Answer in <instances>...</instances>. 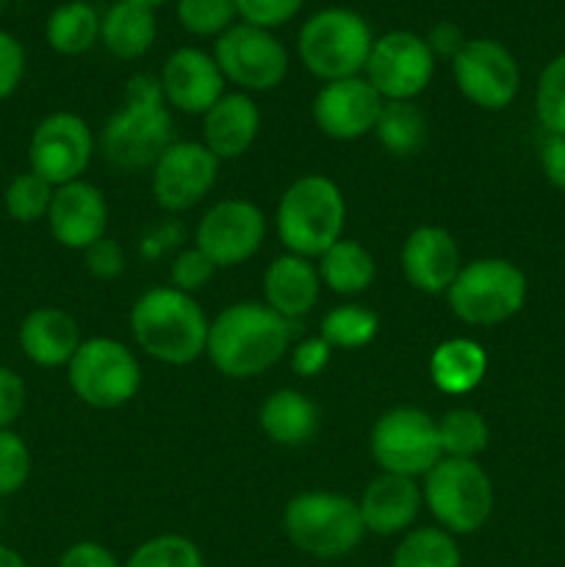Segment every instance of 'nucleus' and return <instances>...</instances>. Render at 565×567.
Returning a JSON list of instances; mask_svg holds the SVG:
<instances>
[{
    "instance_id": "f257e3e1",
    "label": "nucleus",
    "mask_w": 565,
    "mask_h": 567,
    "mask_svg": "<svg viewBox=\"0 0 565 567\" xmlns=\"http://www.w3.org/2000/svg\"><path fill=\"white\" fill-rule=\"evenodd\" d=\"M100 153L120 172H147L175 144V122L158 78L136 75L125 86V105L100 131Z\"/></svg>"
},
{
    "instance_id": "f03ea898",
    "label": "nucleus",
    "mask_w": 565,
    "mask_h": 567,
    "mask_svg": "<svg viewBox=\"0 0 565 567\" xmlns=\"http://www.w3.org/2000/svg\"><path fill=\"white\" fill-rule=\"evenodd\" d=\"M291 330L269 305L238 302L222 310L208 330L205 354L219 374L230 380H253L282 360Z\"/></svg>"
},
{
    "instance_id": "7ed1b4c3",
    "label": "nucleus",
    "mask_w": 565,
    "mask_h": 567,
    "mask_svg": "<svg viewBox=\"0 0 565 567\" xmlns=\"http://www.w3.org/2000/svg\"><path fill=\"white\" fill-rule=\"evenodd\" d=\"M131 330L138 349L166 365H188L208 347L210 321L192 293L172 286L150 288L131 310Z\"/></svg>"
},
{
    "instance_id": "20e7f679",
    "label": "nucleus",
    "mask_w": 565,
    "mask_h": 567,
    "mask_svg": "<svg viewBox=\"0 0 565 567\" xmlns=\"http://www.w3.org/2000/svg\"><path fill=\"white\" fill-rule=\"evenodd\" d=\"M282 247L299 258H321L343 238L347 199L325 175H302L286 188L275 214Z\"/></svg>"
},
{
    "instance_id": "39448f33",
    "label": "nucleus",
    "mask_w": 565,
    "mask_h": 567,
    "mask_svg": "<svg viewBox=\"0 0 565 567\" xmlns=\"http://www.w3.org/2000/svg\"><path fill=\"white\" fill-rule=\"evenodd\" d=\"M371 44L374 33L369 22L358 11L332 6L305 20L297 37V53L310 75L330 83L360 75L369 61Z\"/></svg>"
},
{
    "instance_id": "423d86ee",
    "label": "nucleus",
    "mask_w": 565,
    "mask_h": 567,
    "mask_svg": "<svg viewBox=\"0 0 565 567\" xmlns=\"http://www.w3.org/2000/svg\"><path fill=\"white\" fill-rule=\"evenodd\" d=\"M282 529L299 551L314 559L347 557L366 535L358 502L325 491L294 496L282 513Z\"/></svg>"
},
{
    "instance_id": "0eeeda50",
    "label": "nucleus",
    "mask_w": 565,
    "mask_h": 567,
    "mask_svg": "<svg viewBox=\"0 0 565 567\" xmlns=\"http://www.w3.org/2000/svg\"><path fill=\"white\" fill-rule=\"evenodd\" d=\"M421 498L449 535H474L493 513L491 476L476 460H438L424 474Z\"/></svg>"
},
{
    "instance_id": "6e6552de",
    "label": "nucleus",
    "mask_w": 565,
    "mask_h": 567,
    "mask_svg": "<svg viewBox=\"0 0 565 567\" xmlns=\"http://www.w3.org/2000/svg\"><path fill=\"white\" fill-rule=\"evenodd\" d=\"M446 302L460 321L493 327L513 319L526 302V277L504 258H480L463 264L446 291Z\"/></svg>"
},
{
    "instance_id": "1a4fd4ad",
    "label": "nucleus",
    "mask_w": 565,
    "mask_h": 567,
    "mask_svg": "<svg viewBox=\"0 0 565 567\" xmlns=\"http://www.w3.org/2000/svg\"><path fill=\"white\" fill-rule=\"evenodd\" d=\"M72 393L94 410H116L131 402L142 385V365L125 343L89 338L66 363Z\"/></svg>"
},
{
    "instance_id": "9d476101",
    "label": "nucleus",
    "mask_w": 565,
    "mask_h": 567,
    "mask_svg": "<svg viewBox=\"0 0 565 567\" xmlns=\"http://www.w3.org/2000/svg\"><path fill=\"white\" fill-rule=\"evenodd\" d=\"M371 457L382 474L415 480L443 457L438 421L419 408H393L371 426Z\"/></svg>"
},
{
    "instance_id": "9b49d317",
    "label": "nucleus",
    "mask_w": 565,
    "mask_h": 567,
    "mask_svg": "<svg viewBox=\"0 0 565 567\" xmlns=\"http://www.w3.org/2000/svg\"><path fill=\"white\" fill-rule=\"evenodd\" d=\"M92 155L94 136L86 120L72 111H55L33 127L28 142V169L59 188L81 181Z\"/></svg>"
},
{
    "instance_id": "f8f14e48",
    "label": "nucleus",
    "mask_w": 565,
    "mask_h": 567,
    "mask_svg": "<svg viewBox=\"0 0 565 567\" xmlns=\"http://www.w3.org/2000/svg\"><path fill=\"white\" fill-rule=\"evenodd\" d=\"M214 59L225 81L244 92H271L288 75V53L280 39L247 22H236L216 39Z\"/></svg>"
},
{
    "instance_id": "ddd939ff",
    "label": "nucleus",
    "mask_w": 565,
    "mask_h": 567,
    "mask_svg": "<svg viewBox=\"0 0 565 567\" xmlns=\"http://www.w3.org/2000/svg\"><path fill=\"white\" fill-rule=\"evenodd\" d=\"M432 75H435V53L427 39L415 37L413 31H391L377 37L363 70V78L386 103L419 97L430 86Z\"/></svg>"
},
{
    "instance_id": "4468645a",
    "label": "nucleus",
    "mask_w": 565,
    "mask_h": 567,
    "mask_svg": "<svg viewBox=\"0 0 565 567\" xmlns=\"http://www.w3.org/2000/svg\"><path fill=\"white\" fill-rule=\"evenodd\" d=\"M452 75L460 94L485 111L507 109L521 86L513 53L496 39H469L452 59Z\"/></svg>"
},
{
    "instance_id": "2eb2a0df",
    "label": "nucleus",
    "mask_w": 565,
    "mask_h": 567,
    "mask_svg": "<svg viewBox=\"0 0 565 567\" xmlns=\"http://www.w3.org/2000/svg\"><path fill=\"white\" fill-rule=\"evenodd\" d=\"M264 238L266 216L258 205L249 199H219L199 219L194 247L203 249L216 269H230L253 258Z\"/></svg>"
},
{
    "instance_id": "dca6fc26",
    "label": "nucleus",
    "mask_w": 565,
    "mask_h": 567,
    "mask_svg": "<svg viewBox=\"0 0 565 567\" xmlns=\"http://www.w3.org/2000/svg\"><path fill=\"white\" fill-rule=\"evenodd\" d=\"M150 172L155 203L170 214H181L208 197L219 175V161L203 142H175Z\"/></svg>"
},
{
    "instance_id": "f3484780",
    "label": "nucleus",
    "mask_w": 565,
    "mask_h": 567,
    "mask_svg": "<svg viewBox=\"0 0 565 567\" xmlns=\"http://www.w3.org/2000/svg\"><path fill=\"white\" fill-rule=\"evenodd\" d=\"M386 100L363 75L330 81L319 89L314 100V122L327 138L358 142L374 131Z\"/></svg>"
},
{
    "instance_id": "a211bd4d",
    "label": "nucleus",
    "mask_w": 565,
    "mask_h": 567,
    "mask_svg": "<svg viewBox=\"0 0 565 567\" xmlns=\"http://www.w3.org/2000/svg\"><path fill=\"white\" fill-rule=\"evenodd\" d=\"M48 227L61 247L86 252L109 230V203L103 192L83 177L59 186L48 210Z\"/></svg>"
},
{
    "instance_id": "6ab92c4d",
    "label": "nucleus",
    "mask_w": 565,
    "mask_h": 567,
    "mask_svg": "<svg viewBox=\"0 0 565 567\" xmlns=\"http://www.w3.org/2000/svg\"><path fill=\"white\" fill-rule=\"evenodd\" d=\"M158 83L166 105L183 114H205L225 94L219 64L199 48H177L161 66Z\"/></svg>"
},
{
    "instance_id": "aec40b11",
    "label": "nucleus",
    "mask_w": 565,
    "mask_h": 567,
    "mask_svg": "<svg viewBox=\"0 0 565 567\" xmlns=\"http://www.w3.org/2000/svg\"><path fill=\"white\" fill-rule=\"evenodd\" d=\"M463 269L460 247L449 230L438 225L415 227L402 244L404 280L421 293H446Z\"/></svg>"
},
{
    "instance_id": "412c9836",
    "label": "nucleus",
    "mask_w": 565,
    "mask_h": 567,
    "mask_svg": "<svg viewBox=\"0 0 565 567\" xmlns=\"http://www.w3.org/2000/svg\"><path fill=\"white\" fill-rule=\"evenodd\" d=\"M421 487L415 480L397 474H380L366 485L358 509L366 532L380 537L408 535L421 513Z\"/></svg>"
},
{
    "instance_id": "4be33fe9",
    "label": "nucleus",
    "mask_w": 565,
    "mask_h": 567,
    "mask_svg": "<svg viewBox=\"0 0 565 567\" xmlns=\"http://www.w3.org/2000/svg\"><path fill=\"white\" fill-rule=\"evenodd\" d=\"M260 133V111L247 92L222 94L203 114V144L216 161L242 158Z\"/></svg>"
},
{
    "instance_id": "5701e85b",
    "label": "nucleus",
    "mask_w": 565,
    "mask_h": 567,
    "mask_svg": "<svg viewBox=\"0 0 565 567\" xmlns=\"http://www.w3.org/2000/svg\"><path fill=\"white\" fill-rule=\"evenodd\" d=\"M20 352L39 369H59L72 360L81 347L78 321L61 308H37L22 319L17 330Z\"/></svg>"
},
{
    "instance_id": "b1692460",
    "label": "nucleus",
    "mask_w": 565,
    "mask_h": 567,
    "mask_svg": "<svg viewBox=\"0 0 565 567\" xmlns=\"http://www.w3.org/2000/svg\"><path fill=\"white\" fill-rule=\"evenodd\" d=\"M319 269L299 255H280L264 271L266 305L286 321L308 316L319 302Z\"/></svg>"
},
{
    "instance_id": "393cba45",
    "label": "nucleus",
    "mask_w": 565,
    "mask_h": 567,
    "mask_svg": "<svg viewBox=\"0 0 565 567\" xmlns=\"http://www.w3.org/2000/svg\"><path fill=\"white\" fill-rule=\"evenodd\" d=\"M260 430L277 446H302L316 435L319 410L305 393L280 388L260 408Z\"/></svg>"
},
{
    "instance_id": "a878e982",
    "label": "nucleus",
    "mask_w": 565,
    "mask_h": 567,
    "mask_svg": "<svg viewBox=\"0 0 565 567\" xmlns=\"http://www.w3.org/2000/svg\"><path fill=\"white\" fill-rule=\"evenodd\" d=\"M487 371V354L471 338H449L438 343L430 358V377L438 391L449 396H463L474 391Z\"/></svg>"
},
{
    "instance_id": "bb28decb",
    "label": "nucleus",
    "mask_w": 565,
    "mask_h": 567,
    "mask_svg": "<svg viewBox=\"0 0 565 567\" xmlns=\"http://www.w3.org/2000/svg\"><path fill=\"white\" fill-rule=\"evenodd\" d=\"M155 33H158L155 14L153 9H144V6L116 0L105 11V17H100V42L105 44V50L114 59H142L153 48Z\"/></svg>"
},
{
    "instance_id": "cd10ccee",
    "label": "nucleus",
    "mask_w": 565,
    "mask_h": 567,
    "mask_svg": "<svg viewBox=\"0 0 565 567\" xmlns=\"http://www.w3.org/2000/svg\"><path fill=\"white\" fill-rule=\"evenodd\" d=\"M316 269H319L321 282L332 293H341V297L363 293L374 282L377 275L371 252L360 241H352V238H341V241L332 244L319 258Z\"/></svg>"
},
{
    "instance_id": "c85d7f7f",
    "label": "nucleus",
    "mask_w": 565,
    "mask_h": 567,
    "mask_svg": "<svg viewBox=\"0 0 565 567\" xmlns=\"http://www.w3.org/2000/svg\"><path fill=\"white\" fill-rule=\"evenodd\" d=\"M44 39L61 55H81L100 39V14L86 0H66L50 11Z\"/></svg>"
},
{
    "instance_id": "c756f323",
    "label": "nucleus",
    "mask_w": 565,
    "mask_h": 567,
    "mask_svg": "<svg viewBox=\"0 0 565 567\" xmlns=\"http://www.w3.org/2000/svg\"><path fill=\"white\" fill-rule=\"evenodd\" d=\"M391 567H463L458 540L449 532L424 526L410 529L393 551Z\"/></svg>"
},
{
    "instance_id": "7c9ffc66",
    "label": "nucleus",
    "mask_w": 565,
    "mask_h": 567,
    "mask_svg": "<svg viewBox=\"0 0 565 567\" xmlns=\"http://www.w3.org/2000/svg\"><path fill=\"white\" fill-rule=\"evenodd\" d=\"M374 133L391 155H413L424 147L427 120L413 100H393L382 105Z\"/></svg>"
},
{
    "instance_id": "2f4dec72",
    "label": "nucleus",
    "mask_w": 565,
    "mask_h": 567,
    "mask_svg": "<svg viewBox=\"0 0 565 567\" xmlns=\"http://www.w3.org/2000/svg\"><path fill=\"white\" fill-rule=\"evenodd\" d=\"M485 419L471 408H454L438 419V441H441L443 457L476 460L487 449Z\"/></svg>"
},
{
    "instance_id": "473e14b6",
    "label": "nucleus",
    "mask_w": 565,
    "mask_h": 567,
    "mask_svg": "<svg viewBox=\"0 0 565 567\" xmlns=\"http://www.w3.org/2000/svg\"><path fill=\"white\" fill-rule=\"evenodd\" d=\"M380 321L363 305H338L321 319V338L332 349H363L377 338Z\"/></svg>"
},
{
    "instance_id": "72a5a7b5",
    "label": "nucleus",
    "mask_w": 565,
    "mask_h": 567,
    "mask_svg": "<svg viewBox=\"0 0 565 567\" xmlns=\"http://www.w3.org/2000/svg\"><path fill=\"white\" fill-rule=\"evenodd\" d=\"M53 192L55 188L39 175H33L31 169L20 172L6 186L3 208L17 225H37L39 219H48Z\"/></svg>"
},
{
    "instance_id": "f704fd0d",
    "label": "nucleus",
    "mask_w": 565,
    "mask_h": 567,
    "mask_svg": "<svg viewBox=\"0 0 565 567\" xmlns=\"http://www.w3.org/2000/svg\"><path fill=\"white\" fill-rule=\"evenodd\" d=\"M122 567H205L197 543L183 535H158L144 540Z\"/></svg>"
},
{
    "instance_id": "c9c22d12",
    "label": "nucleus",
    "mask_w": 565,
    "mask_h": 567,
    "mask_svg": "<svg viewBox=\"0 0 565 567\" xmlns=\"http://www.w3.org/2000/svg\"><path fill=\"white\" fill-rule=\"evenodd\" d=\"M535 111L548 136H565V53L543 66L535 89Z\"/></svg>"
},
{
    "instance_id": "e433bc0d",
    "label": "nucleus",
    "mask_w": 565,
    "mask_h": 567,
    "mask_svg": "<svg viewBox=\"0 0 565 567\" xmlns=\"http://www.w3.org/2000/svg\"><path fill=\"white\" fill-rule=\"evenodd\" d=\"M236 17L233 0H177V20L192 37L219 39L227 28L236 25Z\"/></svg>"
},
{
    "instance_id": "4c0bfd02",
    "label": "nucleus",
    "mask_w": 565,
    "mask_h": 567,
    "mask_svg": "<svg viewBox=\"0 0 565 567\" xmlns=\"http://www.w3.org/2000/svg\"><path fill=\"white\" fill-rule=\"evenodd\" d=\"M31 449L14 430H0V498L14 496L31 480Z\"/></svg>"
},
{
    "instance_id": "58836bf2",
    "label": "nucleus",
    "mask_w": 565,
    "mask_h": 567,
    "mask_svg": "<svg viewBox=\"0 0 565 567\" xmlns=\"http://www.w3.org/2000/svg\"><path fill=\"white\" fill-rule=\"evenodd\" d=\"M242 22L255 28H280L299 14L305 0H233Z\"/></svg>"
},
{
    "instance_id": "ea45409f",
    "label": "nucleus",
    "mask_w": 565,
    "mask_h": 567,
    "mask_svg": "<svg viewBox=\"0 0 565 567\" xmlns=\"http://www.w3.org/2000/svg\"><path fill=\"white\" fill-rule=\"evenodd\" d=\"M216 275V264L203 252V249L192 247L181 252L172 264V288L183 293H194L210 282Z\"/></svg>"
},
{
    "instance_id": "a19ab883",
    "label": "nucleus",
    "mask_w": 565,
    "mask_h": 567,
    "mask_svg": "<svg viewBox=\"0 0 565 567\" xmlns=\"http://www.w3.org/2000/svg\"><path fill=\"white\" fill-rule=\"evenodd\" d=\"M25 48L14 33L0 28V103L11 97L20 89L22 78H25Z\"/></svg>"
},
{
    "instance_id": "79ce46f5",
    "label": "nucleus",
    "mask_w": 565,
    "mask_h": 567,
    "mask_svg": "<svg viewBox=\"0 0 565 567\" xmlns=\"http://www.w3.org/2000/svg\"><path fill=\"white\" fill-rule=\"evenodd\" d=\"M28 402L25 380L9 365H0V430H11Z\"/></svg>"
},
{
    "instance_id": "37998d69",
    "label": "nucleus",
    "mask_w": 565,
    "mask_h": 567,
    "mask_svg": "<svg viewBox=\"0 0 565 567\" xmlns=\"http://www.w3.org/2000/svg\"><path fill=\"white\" fill-rule=\"evenodd\" d=\"M83 258H86V269L92 271V277H97V280H116V277L125 271V252H122L120 244L109 236L94 241L92 247L83 252Z\"/></svg>"
},
{
    "instance_id": "c03bdc74",
    "label": "nucleus",
    "mask_w": 565,
    "mask_h": 567,
    "mask_svg": "<svg viewBox=\"0 0 565 567\" xmlns=\"http://www.w3.org/2000/svg\"><path fill=\"white\" fill-rule=\"evenodd\" d=\"M332 347L325 338H308V341L297 343L291 352V369L299 377H319L325 371V365L330 363Z\"/></svg>"
},
{
    "instance_id": "a18cd8bd",
    "label": "nucleus",
    "mask_w": 565,
    "mask_h": 567,
    "mask_svg": "<svg viewBox=\"0 0 565 567\" xmlns=\"http://www.w3.org/2000/svg\"><path fill=\"white\" fill-rule=\"evenodd\" d=\"M59 567H122L116 563L114 554L105 546L94 540H81L72 543L64 554H61Z\"/></svg>"
},
{
    "instance_id": "49530a36",
    "label": "nucleus",
    "mask_w": 565,
    "mask_h": 567,
    "mask_svg": "<svg viewBox=\"0 0 565 567\" xmlns=\"http://www.w3.org/2000/svg\"><path fill=\"white\" fill-rule=\"evenodd\" d=\"M541 166L546 181L565 192V136H548L541 147Z\"/></svg>"
},
{
    "instance_id": "de8ad7c7",
    "label": "nucleus",
    "mask_w": 565,
    "mask_h": 567,
    "mask_svg": "<svg viewBox=\"0 0 565 567\" xmlns=\"http://www.w3.org/2000/svg\"><path fill=\"white\" fill-rule=\"evenodd\" d=\"M465 42H469V39H463V31H460L454 22H438V25L430 31V37H427V44H430V50L435 53V59L438 55H449V59H454Z\"/></svg>"
},
{
    "instance_id": "09e8293b",
    "label": "nucleus",
    "mask_w": 565,
    "mask_h": 567,
    "mask_svg": "<svg viewBox=\"0 0 565 567\" xmlns=\"http://www.w3.org/2000/svg\"><path fill=\"white\" fill-rule=\"evenodd\" d=\"M0 567H28V563L20 551H14L11 546L0 543Z\"/></svg>"
},
{
    "instance_id": "8fccbe9b",
    "label": "nucleus",
    "mask_w": 565,
    "mask_h": 567,
    "mask_svg": "<svg viewBox=\"0 0 565 567\" xmlns=\"http://www.w3.org/2000/svg\"><path fill=\"white\" fill-rule=\"evenodd\" d=\"M125 3H136V6H144V9H155V6L166 3V0H125Z\"/></svg>"
}]
</instances>
